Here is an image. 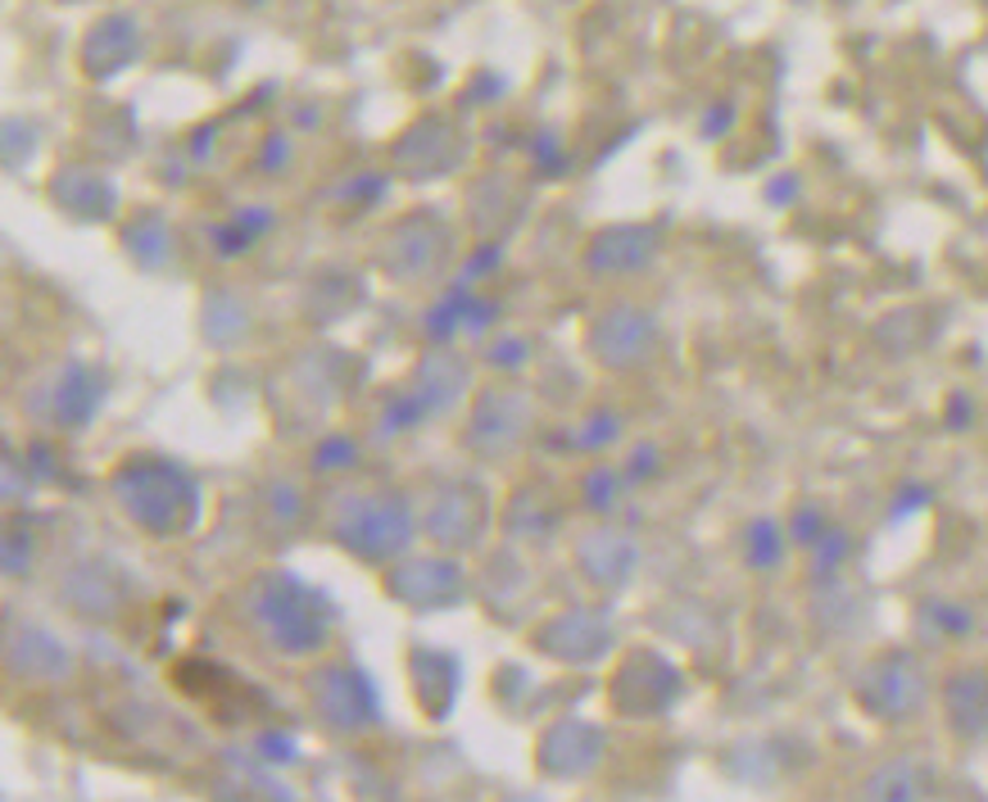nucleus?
Segmentation results:
<instances>
[{"mask_svg": "<svg viewBox=\"0 0 988 802\" xmlns=\"http://www.w3.org/2000/svg\"><path fill=\"white\" fill-rule=\"evenodd\" d=\"M793 196H798V182H793V177H784V182L771 186V200H776V205H789Z\"/></svg>", "mask_w": 988, "mask_h": 802, "instance_id": "1a4fd4ad", "label": "nucleus"}, {"mask_svg": "<svg viewBox=\"0 0 988 802\" xmlns=\"http://www.w3.org/2000/svg\"><path fill=\"white\" fill-rule=\"evenodd\" d=\"M784 562V540L771 521H753L748 526V567L757 571H776Z\"/></svg>", "mask_w": 988, "mask_h": 802, "instance_id": "7ed1b4c3", "label": "nucleus"}, {"mask_svg": "<svg viewBox=\"0 0 988 802\" xmlns=\"http://www.w3.org/2000/svg\"><path fill=\"white\" fill-rule=\"evenodd\" d=\"M925 784L930 780L902 761V767H889V771H880L876 780H870V798H921Z\"/></svg>", "mask_w": 988, "mask_h": 802, "instance_id": "20e7f679", "label": "nucleus"}, {"mask_svg": "<svg viewBox=\"0 0 988 802\" xmlns=\"http://www.w3.org/2000/svg\"><path fill=\"white\" fill-rule=\"evenodd\" d=\"M930 504V490H921V485H907L902 494H898V508H893V521L898 517H907V513H921Z\"/></svg>", "mask_w": 988, "mask_h": 802, "instance_id": "0eeeda50", "label": "nucleus"}, {"mask_svg": "<svg viewBox=\"0 0 988 802\" xmlns=\"http://www.w3.org/2000/svg\"><path fill=\"white\" fill-rule=\"evenodd\" d=\"M947 716L962 735H984L988 730V680L979 671L957 675L947 684Z\"/></svg>", "mask_w": 988, "mask_h": 802, "instance_id": "f03ea898", "label": "nucleus"}, {"mask_svg": "<svg viewBox=\"0 0 988 802\" xmlns=\"http://www.w3.org/2000/svg\"><path fill=\"white\" fill-rule=\"evenodd\" d=\"M947 422H953L957 431H962V427H970V399H962V395H957V399H953V408H947Z\"/></svg>", "mask_w": 988, "mask_h": 802, "instance_id": "6e6552de", "label": "nucleus"}, {"mask_svg": "<svg viewBox=\"0 0 988 802\" xmlns=\"http://www.w3.org/2000/svg\"><path fill=\"white\" fill-rule=\"evenodd\" d=\"M938 635H966L975 622H970V613L966 607H957V603H925V613H921Z\"/></svg>", "mask_w": 988, "mask_h": 802, "instance_id": "39448f33", "label": "nucleus"}, {"mask_svg": "<svg viewBox=\"0 0 988 802\" xmlns=\"http://www.w3.org/2000/svg\"><path fill=\"white\" fill-rule=\"evenodd\" d=\"M821 535H825V513H821V508L808 504V508H798V513H793V540H798V545H808V549H812Z\"/></svg>", "mask_w": 988, "mask_h": 802, "instance_id": "423d86ee", "label": "nucleus"}, {"mask_svg": "<svg viewBox=\"0 0 988 802\" xmlns=\"http://www.w3.org/2000/svg\"><path fill=\"white\" fill-rule=\"evenodd\" d=\"M921 699H925V675L907 653L885 658L876 671L861 680V703L870 712H880V716H907V712L921 707Z\"/></svg>", "mask_w": 988, "mask_h": 802, "instance_id": "f257e3e1", "label": "nucleus"}]
</instances>
